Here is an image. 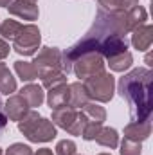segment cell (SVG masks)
Instances as JSON below:
<instances>
[{"mask_svg": "<svg viewBox=\"0 0 153 155\" xmlns=\"http://www.w3.org/2000/svg\"><path fill=\"white\" fill-rule=\"evenodd\" d=\"M40 43H41L40 29L34 24H25L13 40V49L20 56H34L40 49Z\"/></svg>", "mask_w": 153, "mask_h": 155, "instance_id": "5b68a950", "label": "cell"}, {"mask_svg": "<svg viewBox=\"0 0 153 155\" xmlns=\"http://www.w3.org/2000/svg\"><path fill=\"white\" fill-rule=\"evenodd\" d=\"M7 116H5V110H4V103H2V97H0V134L5 130V126H7Z\"/></svg>", "mask_w": 153, "mask_h": 155, "instance_id": "f1b7e54d", "label": "cell"}, {"mask_svg": "<svg viewBox=\"0 0 153 155\" xmlns=\"http://www.w3.org/2000/svg\"><path fill=\"white\" fill-rule=\"evenodd\" d=\"M27 2H34V4H36V2H38V0H27Z\"/></svg>", "mask_w": 153, "mask_h": 155, "instance_id": "d6a6232c", "label": "cell"}, {"mask_svg": "<svg viewBox=\"0 0 153 155\" xmlns=\"http://www.w3.org/2000/svg\"><path fill=\"white\" fill-rule=\"evenodd\" d=\"M151 134V121H132L124 126V139L142 143Z\"/></svg>", "mask_w": 153, "mask_h": 155, "instance_id": "30bf717a", "label": "cell"}, {"mask_svg": "<svg viewBox=\"0 0 153 155\" xmlns=\"http://www.w3.org/2000/svg\"><path fill=\"white\" fill-rule=\"evenodd\" d=\"M101 126H103V124H97V123H86L85 128H83V132H81V137H83L85 141H94L96 135L99 134Z\"/></svg>", "mask_w": 153, "mask_h": 155, "instance_id": "484cf974", "label": "cell"}, {"mask_svg": "<svg viewBox=\"0 0 153 155\" xmlns=\"http://www.w3.org/2000/svg\"><path fill=\"white\" fill-rule=\"evenodd\" d=\"M121 155H141L142 153V146L141 143H135V141H130V139H124L121 143Z\"/></svg>", "mask_w": 153, "mask_h": 155, "instance_id": "d4e9b609", "label": "cell"}, {"mask_svg": "<svg viewBox=\"0 0 153 155\" xmlns=\"http://www.w3.org/2000/svg\"><path fill=\"white\" fill-rule=\"evenodd\" d=\"M38 72V78L61 71V51L58 47H41L38 56L31 61Z\"/></svg>", "mask_w": 153, "mask_h": 155, "instance_id": "8992f818", "label": "cell"}, {"mask_svg": "<svg viewBox=\"0 0 153 155\" xmlns=\"http://www.w3.org/2000/svg\"><path fill=\"white\" fill-rule=\"evenodd\" d=\"M13 0H0V7H7Z\"/></svg>", "mask_w": 153, "mask_h": 155, "instance_id": "4dcf8cb0", "label": "cell"}, {"mask_svg": "<svg viewBox=\"0 0 153 155\" xmlns=\"http://www.w3.org/2000/svg\"><path fill=\"white\" fill-rule=\"evenodd\" d=\"M83 87H85L90 101L108 103L114 97V92H115V78L110 72L103 71L99 74H94V76L86 78Z\"/></svg>", "mask_w": 153, "mask_h": 155, "instance_id": "3957f363", "label": "cell"}, {"mask_svg": "<svg viewBox=\"0 0 153 155\" xmlns=\"http://www.w3.org/2000/svg\"><path fill=\"white\" fill-rule=\"evenodd\" d=\"M41 79V87L43 88H52V87H58L61 83H67V74L63 71H58V72H52V74H47V76L40 78Z\"/></svg>", "mask_w": 153, "mask_h": 155, "instance_id": "603a6c76", "label": "cell"}, {"mask_svg": "<svg viewBox=\"0 0 153 155\" xmlns=\"http://www.w3.org/2000/svg\"><path fill=\"white\" fill-rule=\"evenodd\" d=\"M151 41H153V27L150 24H144V25H139L137 29L132 31V45L144 52L151 47Z\"/></svg>", "mask_w": 153, "mask_h": 155, "instance_id": "8fae6325", "label": "cell"}, {"mask_svg": "<svg viewBox=\"0 0 153 155\" xmlns=\"http://www.w3.org/2000/svg\"><path fill=\"white\" fill-rule=\"evenodd\" d=\"M16 90V79L13 78L11 71L5 63H0V94H13Z\"/></svg>", "mask_w": 153, "mask_h": 155, "instance_id": "ffe728a7", "label": "cell"}, {"mask_svg": "<svg viewBox=\"0 0 153 155\" xmlns=\"http://www.w3.org/2000/svg\"><path fill=\"white\" fill-rule=\"evenodd\" d=\"M133 63V56L130 51H124L121 54H115L112 58H108V67L114 71V72H124L132 67Z\"/></svg>", "mask_w": 153, "mask_h": 155, "instance_id": "e0dca14e", "label": "cell"}, {"mask_svg": "<svg viewBox=\"0 0 153 155\" xmlns=\"http://www.w3.org/2000/svg\"><path fill=\"white\" fill-rule=\"evenodd\" d=\"M33 155H54V153H52V150H49V148H41V150H38L36 153H33Z\"/></svg>", "mask_w": 153, "mask_h": 155, "instance_id": "f546056e", "label": "cell"}, {"mask_svg": "<svg viewBox=\"0 0 153 155\" xmlns=\"http://www.w3.org/2000/svg\"><path fill=\"white\" fill-rule=\"evenodd\" d=\"M97 155H110V153H97Z\"/></svg>", "mask_w": 153, "mask_h": 155, "instance_id": "836d02e7", "label": "cell"}, {"mask_svg": "<svg viewBox=\"0 0 153 155\" xmlns=\"http://www.w3.org/2000/svg\"><path fill=\"white\" fill-rule=\"evenodd\" d=\"M9 51H11V47H9V43H7V40H4L0 36V61L9 56Z\"/></svg>", "mask_w": 153, "mask_h": 155, "instance_id": "83f0119b", "label": "cell"}, {"mask_svg": "<svg viewBox=\"0 0 153 155\" xmlns=\"http://www.w3.org/2000/svg\"><path fill=\"white\" fill-rule=\"evenodd\" d=\"M97 2L99 7L105 11H121V13H126L135 5H139V0H97Z\"/></svg>", "mask_w": 153, "mask_h": 155, "instance_id": "d6986e66", "label": "cell"}, {"mask_svg": "<svg viewBox=\"0 0 153 155\" xmlns=\"http://www.w3.org/2000/svg\"><path fill=\"white\" fill-rule=\"evenodd\" d=\"M18 130L31 143H49L58 135L54 123L47 117L40 116L34 110H29L18 121Z\"/></svg>", "mask_w": 153, "mask_h": 155, "instance_id": "7a4b0ae2", "label": "cell"}, {"mask_svg": "<svg viewBox=\"0 0 153 155\" xmlns=\"http://www.w3.org/2000/svg\"><path fill=\"white\" fill-rule=\"evenodd\" d=\"M22 25H24V24H20V22H16V20H11V18L4 20V22L0 24V35H2V38L4 40H11V41H13L15 36L20 33Z\"/></svg>", "mask_w": 153, "mask_h": 155, "instance_id": "7402d4cb", "label": "cell"}, {"mask_svg": "<svg viewBox=\"0 0 153 155\" xmlns=\"http://www.w3.org/2000/svg\"><path fill=\"white\" fill-rule=\"evenodd\" d=\"M81 110V114L85 116L86 119V123H97V124H103L105 121H106V110L101 107V105H97L96 101H90V103H86L83 108H79Z\"/></svg>", "mask_w": 153, "mask_h": 155, "instance_id": "9a60e30c", "label": "cell"}, {"mask_svg": "<svg viewBox=\"0 0 153 155\" xmlns=\"http://www.w3.org/2000/svg\"><path fill=\"white\" fill-rule=\"evenodd\" d=\"M151 81L153 72L148 67H137L119 79L117 92L128 101L132 121H150L153 112Z\"/></svg>", "mask_w": 153, "mask_h": 155, "instance_id": "6da1fadb", "label": "cell"}, {"mask_svg": "<svg viewBox=\"0 0 153 155\" xmlns=\"http://www.w3.org/2000/svg\"><path fill=\"white\" fill-rule=\"evenodd\" d=\"M126 20H128V27H130V33L133 29H137L139 25H144L146 20H148V11L142 7V5H135L133 9L126 11Z\"/></svg>", "mask_w": 153, "mask_h": 155, "instance_id": "ac0fdd59", "label": "cell"}, {"mask_svg": "<svg viewBox=\"0 0 153 155\" xmlns=\"http://www.w3.org/2000/svg\"><path fill=\"white\" fill-rule=\"evenodd\" d=\"M7 9H9V15L18 16L22 20H29V22L38 20V15H40L38 5L34 2H27V0H13L7 5Z\"/></svg>", "mask_w": 153, "mask_h": 155, "instance_id": "ba28073f", "label": "cell"}, {"mask_svg": "<svg viewBox=\"0 0 153 155\" xmlns=\"http://www.w3.org/2000/svg\"><path fill=\"white\" fill-rule=\"evenodd\" d=\"M15 71H16L18 78L25 83H33L38 78V72H36V69L31 61H22V60L15 61Z\"/></svg>", "mask_w": 153, "mask_h": 155, "instance_id": "44dd1931", "label": "cell"}, {"mask_svg": "<svg viewBox=\"0 0 153 155\" xmlns=\"http://www.w3.org/2000/svg\"><path fill=\"white\" fill-rule=\"evenodd\" d=\"M54 155H77L76 143L70 141V139L58 141V144H56V153Z\"/></svg>", "mask_w": 153, "mask_h": 155, "instance_id": "cb8c5ba5", "label": "cell"}, {"mask_svg": "<svg viewBox=\"0 0 153 155\" xmlns=\"http://www.w3.org/2000/svg\"><path fill=\"white\" fill-rule=\"evenodd\" d=\"M0 155H4V152H2V148H0Z\"/></svg>", "mask_w": 153, "mask_h": 155, "instance_id": "e575fe53", "label": "cell"}, {"mask_svg": "<svg viewBox=\"0 0 153 155\" xmlns=\"http://www.w3.org/2000/svg\"><path fill=\"white\" fill-rule=\"evenodd\" d=\"M5 155H33V150L24 143H15L5 150Z\"/></svg>", "mask_w": 153, "mask_h": 155, "instance_id": "4316f807", "label": "cell"}, {"mask_svg": "<svg viewBox=\"0 0 153 155\" xmlns=\"http://www.w3.org/2000/svg\"><path fill=\"white\" fill-rule=\"evenodd\" d=\"M146 63H148V69H150V65H151V54H146Z\"/></svg>", "mask_w": 153, "mask_h": 155, "instance_id": "1f68e13d", "label": "cell"}, {"mask_svg": "<svg viewBox=\"0 0 153 155\" xmlns=\"http://www.w3.org/2000/svg\"><path fill=\"white\" fill-rule=\"evenodd\" d=\"M47 105L50 107V110L61 108V107H69V85L61 83L58 87L49 88L47 92Z\"/></svg>", "mask_w": 153, "mask_h": 155, "instance_id": "7c38bea8", "label": "cell"}, {"mask_svg": "<svg viewBox=\"0 0 153 155\" xmlns=\"http://www.w3.org/2000/svg\"><path fill=\"white\" fill-rule=\"evenodd\" d=\"M52 123H54V126L69 132L70 135H81V132L86 124V119L77 108L61 107V108L52 110Z\"/></svg>", "mask_w": 153, "mask_h": 155, "instance_id": "277c9868", "label": "cell"}, {"mask_svg": "<svg viewBox=\"0 0 153 155\" xmlns=\"http://www.w3.org/2000/svg\"><path fill=\"white\" fill-rule=\"evenodd\" d=\"M20 96L27 101L29 108H38V107H41V103H43V99H45L43 87H40L36 83H27V85L20 90Z\"/></svg>", "mask_w": 153, "mask_h": 155, "instance_id": "4fadbf2b", "label": "cell"}, {"mask_svg": "<svg viewBox=\"0 0 153 155\" xmlns=\"http://www.w3.org/2000/svg\"><path fill=\"white\" fill-rule=\"evenodd\" d=\"M103 71H105V58L99 52H83L72 63V72L79 79H86Z\"/></svg>", "mask_w": 153, "mask_h": 155, "instance_id": "52a82bcc", "label": "cell"}, {"mask_svg": "<svg viewBox=\"0 0 153 155\" xmlns=\"http://www.w3.org/2000/svg\"><path fill=\"white\" fill-rule=\"evenodd\" d=\"M86 103H90V97H88V94H86L83 83H79V81L70 83V85H69V107L79 110V108H83Z\"/></svg>", "mask_w": 153, "mask_h": 155, "instance_id": "5bb4252c", "label": "cell"}, {"mask_svg": "<svg viewBox=\"0 0 153 155\" xmlns=\"http://www.w3.org/2000/svg\"><path fill=\"white\" fill-rule=\"evenodd\" d=\"M97 144H101V146H105V148H110V150H114L119 146V134H117V130L115 128H110V126H101V130H99V134L96 135V139H94Z\"/></svg>", "mask_w": 153, "mask_h": 155, "instance_id": "2e32d148", "label": "cell"}, {"mask_svg": "<svg viewBox=\"0 0 153 155\" xmlns=\"http://www.w3.org/2000/svg\"><path fill=\"white\" fill-rule=\"evenodd\" d=\"M4 110H5L7 119H11V121H16V123H18V121L25 116L31 108H29L27 101H25L20 94H13V96H9V99L4 103Z\"/></svg>", "mask_w": 153, "mask_h": 155, "instance_id": "9c48e42d", "label": "cell"}]
</instances>
